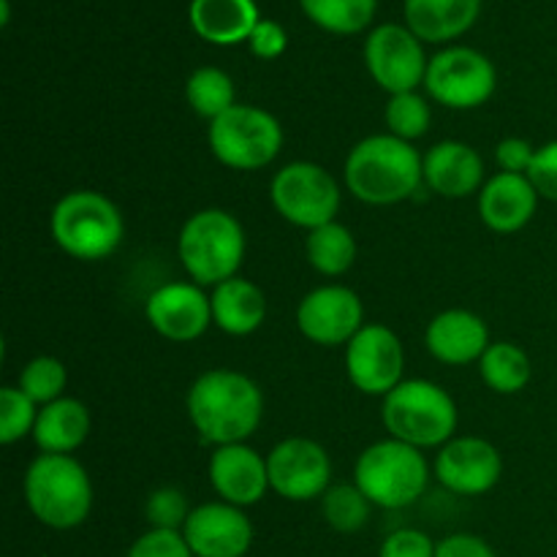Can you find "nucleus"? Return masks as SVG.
I'll return each instance as SVG.
<instances>
[{
  "label": "nucleus",
  "mask_w": 557,
  "mask_h": 557,
  "mask_svg": "<svg viewBox=\"0 0 557 557\" xmlns=\"http://www.w3.org/2000/svg\"><path fill=\"white\" fill-rule=\"evenodd\" d=\"M185 411L205 444H248L264 419V395L250 375L215 368L190 384Z\"/></svg>",
  "instance_id": "obj_1"
},
{
  "label": "nucleus",
  "mask_w": 557,
  "mask_h": 557,
  "mask_svg": "<svg viewBox=\"0 0 557 557\" xmlns=\"http://www.w3.org/2000/svg\"><path fill=\"white\" fill-rule=\"evenodd\" d=\"M343 180L348 194L370 207H392L411 199L424 185L422 156L411 141L392 134L364 136L348 150Z\"/></svg>",
  "instance_id": "obj_2"
},
{
  "label": "nucleus",
  "mask_w": 557,
  "mask_h": 557,
  "mask_svg": "<svg viewBox=\"0 0 557 557\" xmlns=\"http://www.w3.org/2000/svg\"><path fill=\"white\" fill-rule=\"evenodd\" d=\"M25 504L52 531H74L92 511V482L74 455H38L25 471Z\"/></svg>",
  "instance_id": "obj_3"
},
{
  "label": "nucleus",
  "mask_w": 557,
  "mask_h": 557,
  "mask_svg": "<svg viewBox=\"0 0 557 557\" xmlns=\"http://www.w3.org/2000/svg\"><path fill=\"white\" fill-rule=\"evenodd\" d=\"M248 250L245 228L232 212L207 207L183 223L177 237V256L185 275L201 288H215L239 275Z\"/></svg>",
  "instance_id": "obj_4"
},
{
  "label": "nucleus",
  "mask_w": 557,
  "mask_h": 557,
  "mask_svg": "<svg viewBox=\"0 0 557 557\" xmlns=\"http://www.w3.org/2000/svg\"><path fill=\"white\" fill-rule=\"evenodd\" d=\"M381 422L389 438L417 449H441L457 433L460 411L449 392L428 379H406L381 403Z\"/></svg>",
  "instance_id": "obj_5"
},
{
  "label": "nucleus",
  "mask_w": 557,
  "mask_h": 557,
  "mask_svg": "<svg viewBox=\"0 0 557 557\" xmlns=\"http://www.w3.org/2000/svg\"><path fill=\"white\" fill-rule=\"evenodd\" d=\"M54 245L76 261H103L120 248L125 237L123 212L98 190H71L60 196L49 215Z\"/></svg>",
  "instance_id": "obj_6"
},
{
  "label": "nucleus",
  "mask_w": 557,
  "mask_h": 557,
  "mask_svg": "<svg viewBox=\"0 0 557 557\" xmlns=\"http://www.w3.org/2000/svg\"><path fill=\"white\" fill-rule=\"evenodd\" d=\"M430 476L433 468L424 451L397 438L375 441L354 462V484L368 495L375 509L386 511H400L417 504L428 493Z\"/></svg>",
  "instance_id": "obj_7"
},
{
  "label": "nucleus",
  "mask_w": 557,
  "mask_h": 557,
  "mask_svg": "<svg viewBox=\"0 0 557 557\" xmlns=\"http://www.w3.org/2000/svg\"><path fill=\"white\" fill-rule=\"evenodd\" d=\"M283 125L267 109L253 103H237L212 120L207 128V145L218 163L234 172L267 169L283 150Z\"/></svg>",
  "instance_id": "obj_8"
},
{
  "label": "nucleus",
  "mask_w": 557,
  "mask_h": 557,
  "mask_svg": "<svg viewBox=\"0 0 557 557\" xmlns=\"http://www.w3.org/2000/svg\"><path fill=\"white\" fill-rule=\"evenodd\" d=\"M270 201L283 221L313 232L337 221L343 194L337 180L321 163L292 161L272 177Z\"/></svg>",
  "instance_id": "obj_9"
},
{
  "label": "nucleus",
  "mask_w": 557,
  "mask_h": 557,
  "mask_svg": "<svg viewBox=\"0 0 557 557\" xmlns=\"http://www.w3.org/2000/svg\"><path fill=\"white\" fill-rule=\"evenodd\" d=\"M498 71L493 60L473 47H446L435 52L424 74V90L435 103L457 112L479 109L495 96Z\"/></svg>",
  "instance_id": "obj_10"
},
{
  "label": "nucleus",
  "mask_w": 557,
  "mask_h": 557,
  "mask_svg": "<svg viewBox=\"0 0 557 557\" xmlns=\"http://www.w3.org/2000/svg\"><path fill=\"white\" fill-rule=\"evenodd\" d=\"M430 58L424 54L422 38L408 25L386 22L370 30L364 41V65L381 90L389 96L411 92L424 85Z\"/></svg>",
  "instance_id": "obj_11"
},
{
  "label": "nucleus",
  "mask_w": 557,
  "mask_h": 557,
  "mask_svg": "<svg viewBox=\"0 0 557 557\" xmlns=\"http://www.w3.org/2000/svg\"><path fill=\"white\" fill-rule=\"evenodd\" d=\"M270 468V487L281 498L292 504L321 500V495L332 487V457L319 441L283 438L267 455Z\"/></svg>",
  "instance_id": "obj_12"
},
{
  "label": "nucleus",
  "mask_w": 557,
  "mask_h": 557,
  "mask_svg": "<svg viewBox=\"0 0 557 557\" xmlns=\"http://www.w3.org/2000/svg\"><path fill=\"white\" fill-rule=\"evenodd\" d=\"M406 370L403 341L386 324H364L346 346V373L354 389L384 400L395 389Z\"/></svg>",
  "instance_id": "obj_13"
},
{
  "label": "nucleus",
  "mask_w": 557,
  "mask_h": 557,
  "mask_svg": "<svg viewBox=\"0 0 557 557\" xmlns=\"http://www.w3.org/2000/svg\"><path fill=\"white\" fill-rule=\"evenodd\" d=\"M364 324L362 297L341 283L313 288L297 305V330L315 346H348Z\"/></svg>",
  "instance_id": "obj_14"
},
{
  "label": "nucleus",
  "mask_w": 557,
  "mask_h": 557,
  "mask_svg": "<svg viewBox=\"0 0 557 557\" xmlns=\"http://www.w3.org/2000/svg\"><path fill=\"white\" fill-rule=\"evenodd\" d=\"M433 473L449 493L479 498L498 487L504 476V457L493 441L479 435H455L435 455Z\"/></svg>",
  "instance_id": "obj_15"
},
{
  "label": "nucleus",
  "mask_w": 557,
  "mask_h": 557,
  "mask_svg": "<svg viewBox=\"0 0 557 557\" xmlns=\"http://www.w3.org/2000/svg\"><path fill=\"white\" fill-rule=\"evenodd\" d=\"M145 319L163 341L194 343L212 326L210 294L194 281L163 283L147 297Z\"/></svg>",
  "instance_id": "obj_16"
},
{
  "label": "nucleus",
  "mask_w": 557,
  "mask_h": 557,
  "mask_svg": "<svg viewBox=\"0 0 557 557\" xmlns=\"http://www.w3.org/2000/svg\"><path fill=\"white\" fill-rule=\"evenodd\" d=\"M183 536L196 557H245L256 533L245 509L226 500H210L194 506Z\"/></svg>",
  "instance_id": "obj_17"
},
{
  "label": "nucleus",
  "mask_w": 557,
  "mask_h": 557,
  "mask_svg": "<svg viewBox=\"0 0 557 557\" xmlns=\"http://www.w3.org/2000/svg\"><path fill=\"white\" fill-rule=\"evenodd\" d=\"M207 476H210L218 500H226L239 509L261 504L272 490L267 455H259L248 444L215 446L210 462H207Z\"/></svg>",
  "instance_id": "obj_18"
},
{
  "label": "nucleus",
  "mask_w": 557,
  "mask_h": 557,
  "mask_svg": "<svg viewBox=\"0 0 557 557\" xmlns=\"http://www.w3.org/2000/svg\"><path fill=\"white\" fill-rule=\"evenodd\" d=\"M490 343L493 341H490V330L482 315L466 308L444 310L424 330V348L430 357L451 368L479 364Z\"/></svg>",
  "instance_id": "obj_19"
},
{
  "label": "nucleus",
  "mask_w": 557,
  "mask_h": 557,
  "mask_svg": "<svg viewBox=\"0 0 557 557\" xmlns=\"http://www.w3.org/2000/svg\"><path fill=\"white\" fill-rule=\"evenodd\" d=\"M424 185L444 199H468L484 188V161L476 147L444 139L422 156Z\"/></svg>",
  "instance_id": "obj_20"
},
{
  "label": "nucleus",
  "mask_w": 557,
  "mask_h": 557,
  "mask_svg": "<svg viewBox=\"0 0 557 557\" xmlns=\"http://www.w3.org/2000/svg\"><path fill=\"white\" fill-rule=\"evenodd\" d=\"M539 190L528 174L498 172L479 190V218L495 234H517L533 221L539 210Z\"/></svg>",
  "instance_id": "obj_21"
},
{
  "label": "nucleus",
  "mask_w": 557,
  "mask_h": 557,
  "mask_svg": "<svg viewBox=\"0 0 557 557\" xmlns=\"http://www.w3.org/2000/svg\"><path fill=\"white\" fill-rule=\"evenodd\" d=\"M188 20L205 41L234 47L248 41L261 16L256 0H190Z\"/></svg>",
  "instance_id": "obj_22"
},
{
  "label": "nucleus",
  "mask_w": 557,
  "mask_h": 557,
  "mask_svg": "<svg viewBox=\"0 0 557 557\" xmlns=\"http://www.w3.org/2000/svg\"><path fill=\"white\" fill-rule=\"evenodd\" d=\"M90 408L76 397L65 395L38 408L36 430L30 438L41 455H74L90 438Z\"/></svg>",
  "instance_id": "obj_23"
},
{
  "label": "nucleus",
  "mask_w": 557,
  "mask_h": 557,
  "mask_svg": "<svg viewBox=\"0 0 557 557\" xmlns=\"http://www.w3.org/2000/svg\"><path fill=\"white\" fill-rule=\"evenodd\" d=\"M212 326L232 337H248L267 319V297L253 281L237 275L212 288Z\"/></svg>",
  "instance_id": "obj_24"
},
{
  "label": "nucleus",
  "mask_w": 557,
  "mask_h": 557,
  "mask_svg": "<svg viewBox=\"0 0 557 557\" xmlns=\"http://www.w3.org/2000/svg\"><path fill=\"white\" fill-rule=\"evenodd\" d=\"M406 25L422 41L446 44L473 27L482 0H403Z\"/></svg>",
  "instance_id": "obj_25"
},
{
  "label": "nucleus",
  "mask_w": 557,
  "mask_h": 557,
  "mask_svg": "<svg viewBox=\"0 0 557 557\" xmlns=\"http://www.w3.org/2000/svg\"><path fill=\"white\" fill-rule=\"evenodd\" d=\"M479 375L495 395H520L533 379L531 357L517 343L495 341L479 359Z\"/></svg>",
  "instance_id": "obj_26"
},
{
  "label": "nucleus",
  "mask_w": 557,
  "mask_h": 557,
  "mask_svg": "<svg viewBox=\"0 0 557 557\" xmlns=\"http://www.w3.org/2000/svg\"><path fill=\"white\" fill-rule=\"evenodd\" d=\"M305 256L308 264L324 277H341L357 261V239L351 228L343 226L341 221H332L326 226L313 228L305 237Z\"/></svg>",
  "instance_id": "obj_27"
},
{
  "label": "nucleus",
  "mask_w": 557,
  "mask_h": 557,
  "mask_svg": "<svg viewBox=\"0 0 557 557\" xmlns=\"http://www.w3.org/2000/svg\"><path fill=\"white\" fill-rule=\"evenodd\" d=\"M185 101H188L190 112L212 123L232 107H237V90L226 71L218 65H201L185 82Z\"/></svg>",
  "instance_id": "obj_28"
},
{
  "label": "nucleus",
  "mask_w": 557,
  "mask_h": 557,
  "mask_svg": "<svg viewBox=\"0 0 557 557\" xmlns=\"http://www.w3.org/2000/svg\"><path fill=\"white\" fill-rule=\"evenodd\" d=\"M313 25L335 36H354L373 22L379 0H299Z\"/></svg>",
  "instance_id": "obj_29"
},
{
  "label": "nucleus",
  "mask_w": 557,
  "mask_h": 557,
  "mask_svg": "<svg viewBox=\"0 0 557 557\" xmlns=\"http://www.w3.org/2000/svg\"><path fill=\"white\" fill-rule=\"evenodd\" d=\"M375 506L370 504L368 495L357 487V484H332L324 495H321V515H324L326 525L335 533H359L370 522V511Z\"/></svg>",
  "instance_id": "obj_30"
},
{
  "label": "nucleus",
  "mask_w": 557,
  "mask_h": 557,
  "mask_svg": "<svg viewBox=\"0 0 557 557\" xmlns=\"http://www.w3.org/2000/svg\"><path fill=\"white\" fill-rule=\"evenodd\" d=\"M384 123L386 134L397 136L403 141H417L430 131L433 109H430L428 98L419 96L417 90L397 92V96H389V101H386Z\"/></svg>",
  "instance_id": "obj_31"
},
{
  "label": "nucleus",
  "mask_w": 557,
  "mask_h": 557,
  "mask_svg": "<svg viewBox=\"0 0 557 557\" xmlns=\"http://www.w3.org/2000/svg\"><path fill=\"white\" fill-rule=\"evenodd\" d=\"M65 384H69V370L58 357H33L20 373V389L36 403L38 408L65 397Z\"/></svg>",
  "instance_id": "obj_32"
},
{
  "label": "nucleus",
  "mask_w": 557,
  "mask_h": 557,
  "mask_svg": "<svg viewBox=\"0 0 557 557\" xmlns=\"http://www.w3.org/2000/svg\"><path fill=\"white\" fill-rule=\"evenodd\" d=\"M36 419L38 406L20 386H3L0 389V444L14 446L27 435H33Z\"/></svg>",
  "instance_id": "obj_33"
},
{
  "label": "nucleus",
  "mask_w": 557,
  "mask_h": 557,
  "mask_svg": "<svg viewBox=\"0 0 557 557\" xmlns=\"http://www.w3.org/2000/svg\"><path fill=\"white\" fill-rule=\"evenodd\" d=\"M190 504L185 498L183 490L177 487H158L147 495L145 517L150 528H161V531H183L185 522L190 517Z\"/></svg>",
  "instance_id": "obj_34"
},
{
  "label": "nucleus",
  "mask_w": 557,
  "mask_h": 557,
  "mask_svg": "<svg viewBox=\"0 0 557 557\" xmlns=\"http://www.w3.org/2000/svg\"><path fill=\"white\" fill-rule=\"evenodd\" d=\"M125 557H196V555L190 553L183 531H161V528H150V531H145L134 544H131Z\"/></svg>",
  "instance_id": "obj_35"
},
{
  "label": "nucleus",
  "mask_w": 557,
  "mask_h": 557,
  "mask_svg": "<svg viewBox=\"0 0 557 557\" xmlns=\"http://www.w3.org/2000/svg\"><path fill=\"white\" fill-rule=\"evenodd\" d=\"M438 544L419 528H397L381 542L379 557H435Z\"/></svg>",
  "instance_id": "obj_36"
},
{
  "label": "nucleus",
  "mask_w": 557,
  "mask_h": 557,
  "mask_svg": "<svg viewBox=\"0 0 557 557\" xmlns=\"http://www.w3.org/2000/svg\"><path fill=\"white\" fill-rule=\"evenodd\" d=\"M528 180H531L542 199L557 205V139L536 147V158H533Z\"/></svg>",
  "instance_id": "obj_37"
},
{
  "label": "nucleus",
  "mask_w": 557,
  "mask_h": 557,
  "mask_svg": "<svg viewBox=\"0 0 557 557\" xmlns=\"http://www.w3.org/2000/svg\"><path fill=\"white\" fill-rule=\"evenodd\" d=\"M248 47L259 60L281 58L288 47L286 27L275 20H259V25H256L253 33H250Z\"/></svg>",
  "instance_id": "obj_38"
},
{
  "label": "nucleus",
  "mask_w": 557,
  "mask_h": 557,
  "mask_svg": "<svg viewBox=\"0 0 557 557\" xmlns=\"http://www.w3.org/2000/svg\"><path fill=\"white\" fill-rule=\"evenodd\" d=\"M533 158H536V147L528 139H520V136H509V139H500L495 145V163H498L500 172L528 174Z\"/></svg>",
  "instance_id": "obj_39"
},
{
  "label": "nucleus",
  "mask_w": 557,
  "mask_h": 557,
  "mask_svg": "<svg viewBox=\"0 0 557 557\" xmlns=\"http://www.w3.org/2000/svg\"><path fill=\"white\" fill-rule=\"evenodd\" d=\"M435 557H498L495 549L476 533H451L441 539Z\"/></svg>",
  "instance_id": "obj_40"
},
{
  "label": "nucleus",
  "mask_w": 557,
  "mask_h": 557,
  "mask_svg": "<svg viewBox=\"0 0 557 557\" xmlns=\"http://www.w3.org/2000/svg\"><path fill=\"white\" fill-rule=\"evenodd\" d=\"M9 16H11L9 0H0V22H3V25H9Z\"/></svg>",
  "instance_id": "obj_41"
}]
</instances>
